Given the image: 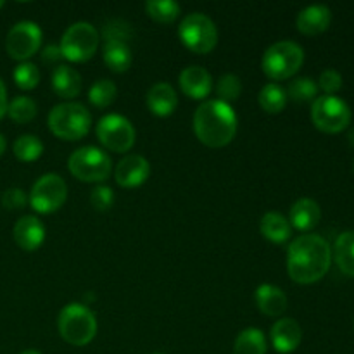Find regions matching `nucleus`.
<instances>
[{
    "label": "nucleus",
    "mask_w": 354,
    "mask_h": 354,
    "mask_svg": "<svg viewBox=\"0 0 354 354\" xmlns=\"http://www.w3.org/2000/svg\"><path fill=\"white\" fill-rule=\"evenodd\" d=\"M332 265V248L322 235L308 234L294 239L287 251V272L297 283H315L324 279Z\"/></svg>",
    "instance_id": "1"
},
{
    "label": "nucleus",
    "mask_w": 354,
    "mask_h": 354,
    "mask_svg": "<svg viewBox=\"0 0 354 354\" xmlns=\"http://www.w3.org/2000/svg\"><path fill=\"white\" fill-rule=\"evenodd\" d=\"M194 131L201 144L211 149L225 147L237 133V114L230 104L204 100L194 114Z\"/></svg>",
    "instance_id": "2"
},
{
    "label": "nucleus",
    "mask_w": 354,
    "mask_h": 354,
    "mask_svg": "<svg viewBox=\"0 0 354 354\" xmlns=\"http://www.w3.org/2000/svg\"><path fill=\"white\" fill-rule=\"evenodd\" d=\"M48 130L61 140H80L92 128V114L80 102H62L52 107L47 118Z\"/></svg>",
    "instance_id": "3"
},
{
    "label": "nucleus",
    "mask_w": 354,
    "mask_h": 354,
    "mask_svg": "<svg viewBox=\"0 0 354 354\" xmlns=\"http://www.w3.org/2000/svg\"><path fill=\"white\" fill-rule=\"evenodd\" d=\"M57 328L68 344L86 346L97 334V318L85 304L71 303L59 313Z\"/></svg>",
    "instance_id": "4"
},
{
    "label": "nucleus",
    "mask_w": 354,
    "mask_h": 354,
    "mask_svg": "<svg viewBox=\"0 0 354 354\" xmlns=\"http://www.w3.org/2000/svg\"><path fill=\"white\" fill-rule=\"evenodd\" d=\"M304 62V50L292 40H280L270 45L263 54L261 68L273 82L292 78Z\"/></svg>",
    "instance_id": "5"
},
{
    "label": "nucleus",
    "mask_w": 354,
    "mask_h": 354,
    "mask_svg": "<svg viewBox=\"0 0 354 354\" xmlns=\"http://www.w3.org/2000/svg\"><path fill=\"white\" fill-rule=\"evenodd\" d=\"M68 168L75 178L86 183H99L109 178L113 162L111 158L99 147L85 145L69 156Z\"/></svg>",
    "instance_id": "6"
},
{
    "label": "nucleus",
    "mask_w": 354,
    "mask_h": 354,
    "mask_svg": "<svg viewBox=\"0 0 354 354\" xmlns=\"http://www.w3.org/2000/svg\"><path fill=\"white\" fill-rule=\"evenodd\" d=\"M178 37L190 52L207 54L218 44V28L206 14L192 12L178 24Z\"/></svg>",
    "instance_id": "7"
},
{
    "label": "nucleus",
    "mask_w": 354,
    "mask_h": 354,
    "mask_svg": "<svg viewBox=\"0 0 354 354\" xmlns=\"http://www.w3.org/2000/svg\"><path fill=\"white\" fill-rule=\"evenodd\" d=\"M99 47V33L90 23L80 21L71 24L61 38L62 59L69 62H86L93 57Z\"/></svg>",
    "instance_id": "8"
},
{
    "label": "nucleus",
    "mask_w": 354,
    "mask_h": 354,
    "mask_svg": "<svg viewBox=\"0 0 354 354\" xmlns=\"http://www.w3.org/2000/svg\"><path fill=\"white\" fill-rule=\"evenodd\" d=\"M311 121L325 133H339L351 121V107L337 95L317 97L311 104Z\"/></svg>",
    "instance_id": "9"
},
{
    "label": "nucleus",
    "mask_w": 354,
    "mask_h": 354,
    "mask_svg": "<svg viewBox=\"0 0 354 354\" xmlns=\"http://www.w3.org/2000/svg\"><path fill=\"white\" fill-rule=\"evenodd\" d=\"M68 199V185L55 173H47L33 183L30 192V204L37 213L50 214L61 209Z\"/></svg>",
    "instance_id": "10"
},
{
    "label": "nucleus",
    "mask_w": 354,
    "mask_h": 354,
    "mask_svg": "<svg viewBox=\"0 0 354 354\" xmlns=\"http://www.w3.org/2000/svg\"><path fill=\"white\" fill-rule=\"evenodd\" d=\"M97 138L106 149L113 152H128L135 144V128L121 114H107L100 118L95 127Z\"/></svg>",
    "instance_id": "11"
},
{
    "label": "nucleus",
    "mask_w": 354,
    "mask_h": 354,
    "mask_svg": "<svg viewBox=\"0 0 354 354\" xmlns=\"http://www.w3.org/2000/svg\"><path fill=\"white\" fill-rule=\"evenodd\" d=\"M41 30L33 21H19L9 30L6 38V50L12 59L26 62L33 57L41 45Z\"/></svg>",
    "instance_id": "12"
},
{
    "label": "nucleus",
    "mask_w": 354,
    "mask_h": 354,
    "mask_svg": "<svg viewBox=\"0 0 354 354\" xmlns=\"http://www.w3.org/2000/svg\"><path fill=\"white\" fill-rule=\"evenodd\" d=\"M151 175V165L144 156L128 154L118 162L114 178L116 183L123 189H135L145 183V180Z\"/></svg>",
    "instance_id": "13"
},
{
    "label": "nucleus",
    "mask_w": 354,
    "mask_h": 354,
    "mask_svg": "<svg viewBox=\"0 0 354 354\" xmlns=\"http://www.w3.org/2000/svg\"><path fill=\"white\" fill-rule=\"evenodd\" d=\"M180 88L187 97L196 100L206 99L213 90V78L203 66H189L180 73Z\"/></svg>",
    "instance_id": "14"
},
{
    "label": "nucleus",
    "mask_w": 354,
    "mask_h": 354,
    "mask_svg": "<svg viewBox=\"0 0 354 354\" xmlns=\"http://www.w3.org/2000/svg\"><path fill=\"white\" fill-rule=\"evenodd\" d=\"M270 337L277 351L280 354H289L299 348L303 341V330L294 318H280L273 324Z\"/></svg>",
    "instance_id": "15"
},
{
    "label": "nucleus",
    "mask_w": 354,
    "mask_h": 354,
    "mask_svg": "<svg viewBox=\"0 0 354 354\" xmlns=\"http://www.w3.org/2000/svg\"><path fill=\"white\" fill-rule=\"evenodd\" d=\"M14 241L19 245L23 251H37L45 241V227L37 216H28L19 218L14 225Z\"/></svg>",
    "instance_id": "16"
},
{
    "label": "nucleus",
    "mask_w": 354,
    "mask_h": 354,
    "mask_svg": "<svg viewBox=\"0 0 354 354\" xmlns=\"http://www.w3.org/2000/svg\"><path fill=\"white\" fill-rule=\"evenodd\" d=\"M332 23V10L324 3H313L308 6L297 14L296 26L297 30L308 37H315L328 30Z\"/></svg>",
    "instance_id": "17"
},
{
    "label": "nucleus",
    "mask_w": 354,
    "mask_h": 354,
    "mask_svg": "<svg viewBox=\"0 0 354 354\" xmlns=\"http://www.w3.org/2000/svg\"><path fill=\"white\" fill-rule=\"evenodd\" d=\"M102 57L114 73H124L133 61L128 40L121 37H102Z\"/></svg>",
    "instance_id": "18"
},
{
    "label": "nucleus",
    "mask_w": 354,
    "mask_h": 354,
    "mask_svg": "<svg viewBox=\"0 0 354 354\" xmlns=\"http://www.w3.org/2000/svg\"><path fill=\"white\" fill-rule=\"evenodd\" d=\"M178 106V97L175 88L166 82H158L149 88L147 92V107L152 114L159 118H166L173 114Z\"/></svg>",
    "instance_id": "19"
},
{
    "label": "nucleus",
    "mask_w": 354,
    "mask_h": 354,
    "mask_svg": "<svg viewBox=\"0 0 354 354\" xmlns=\"http://www.w3.org/2000/svg\"><path fill=\"white\" fill-rule=\"evenodd\" d=\"M256 306L266 317H282L287 310V296L273 283H261L256 289Z\"/></svg>",
    "instance_id": "20"
},
{
    "label": "nucleus",
    "mask_w": 354,
    "mask_h": 354,
    "mask_svg": "<svg viewBox=\"0 0 354 354\" xmlns=\"http://www.w3.org/2000/svg\"><path fill=\"white\" fill-rule=\"evenodd\" d=\"M322 220V209L318 206L317 201L308 199V197H303V199L296 201L290 207L289 213V223L290 227L297 228L301 232H308L311 228H315L318 225V221Z\"/></svg>",
    "instance_id": "21"
},
{
    "label": "nucleus",
    "mask_w": 354,
    "mask_h": 354,
    "mask_svg": "<svg viewBox=\"0 0 354 354\" xmlns=\"http://www.w3.org/2000/svg\"><path fill=\"white\" fill-rule=\"evenodd\" d=\"M50 85L55 95L61 99H75L82 90V76L71 66L61 64L52 73Z\"/></svg>",
    "instance_id": "22"
},
{
    "label": "nucleus",
    "mask_w": 354,
    "mask_h": 354,
    "mask_svg": "<svg viewBox=\"0 0 354 354\" xmlns=\"http://www.w3.org/2000/svg\"><path fill=\"white\" fill-rule=\"evenodd\" d=\"M259 232L266 241L273 242V244H283L290 239L292 227L283 214L268 211L263 214L261 221H259Z\"/></svg>",
    "instance_id": "23"
},
{
    "label": "nucleus",
    "mask_w": 354,
    "mask_h": 354,
    "mask_svg": "<svg viewBox=\"0 0 354 354\" xmlns=\"http://www.w3.org/2000/svg\"><path fill=\"white\" fill-rule=\"evenodd\" d=\"M334 258L344 275L354 277V232H342L334 245Z\"/></svg>",
    "instance_id": "24"
},
{
    "label": "nucleus",
    "mask_w": 354,
    "mask_h": 354,
    "mask_svg": "<svg viewBox=\"0 0 354 354\" xmlns=\"http://www.w3.org/2000/svg\"><path fill=\"white\" fill-rule=\"evenodd\" d=\"M268 344L263 330L254 327L244 328L237 335L234 344V354H266Z\"/></svg>",
    "instance_id": "25"
},
{
    "label": "nucleus",
    "mask_w": 354,
    "mask_h": 354,
    "mask_svg": "<svg viewBox=\"0 0 354 354\" xmlns=\"http://www.w3.org/2000/svg\"><path fill=\"white\" fill-rule=\"evenodd\" d=\"M258 102L261 109L268 114H277L286 107L287 93L277 83H266L258 95Z\"/></svg>",
    "instance_id": "26"
},
{
    "label": "nucleus",
    "mask_w": 354,
    "mask_h": 354,
    "mask_svg": "<svg viewBox=\"0 0 354 354\" xmlns=\"http://www.w3.org/2000/svg\"><path fill=\"white\" fill-rule=\"evenodd\" d=\"M180 10H182L180 3L173 2V0H149V2H145V12L156 23H173L180 16Z\"/></svg>",
    "instance_id": "27"
},
{
    "label": "nucleus",
    "mask_w": 354,
    "mask_h": 354,
    "mask_svg": "<svg viewBox=\"0 0 354 354\" xmlns=\"http://www.w3.org/2000/svg\"><path fill=\"white\" fill-rule=\"evenodd\" d=\"M14 156L23 162L37 161L41 154H44V144L35 135H21L16 138L12 145Z\"/></svg>",
    "instance_id": "28"
},
{
    "label": "nucleus",
    "mask_w": 354,
    "mask_h": 354,
    "mask_svg": "<svg viewBox=\"0 0 354 354\" xmlns=\"http://www.w3.org/2000/svg\"><path fill=\"white\" fill-rule=\"evenodd\" d=\"M37 113V102H35L31 97H14V99L10 100L9 106H7V114H9V118L19 124L30 123L31 120H35Z\"/></svg>",
    "instance_id": "29"
},
{
    "label": "nucleus",
    "mask_w": 354,
    "mask_h": 354,
    "mask_svg": "<svg viewBox=\"0 0 354 354\" xmlns=\"http://www.w3.org/2000/svg\"><path fill=\"white\" fill-rule=\"evenodd\" d=\"M286 93L294 102H313L318 97V85L315 80L301 76V78L292 80L289 83V88Z\"/></svg>",
    "instance_id": "30"
},
{
    "label": "nucleus",
    "mask_w": 354,
    "mask_h": 354,
    "mask_svg": "<svg viewBox=\"0 0 354 354\" xmlns=\"http://www.w3.org/2000/svg\"><path fill=\"white\" fill-rule=\"evenodd\" d=\"M118 95V88L114 82L111 80H99L93 83L88 90V100L92 106L104 109V107L111 106Z\"/></svg>",
    "instance_id": "31"
},
{
    "label": "nucleus",
    "mask_w": 354,
    "mask_h": 354,
    "mask_svg": "<svg viewBox=\"0 0 354 354\" xmlns=\"http://www.w3.org/2000/svg\"><path fill=\"white\" fill-rule=\"evenodd\" d=\"M242 93V82L237 75H223L216 83V95L218 100L225 104L235 102Z\"/></svg>",
    "instance_id": "32"
},
{
    "label": "nucleus",
    "mask_w": 354,
    "mask_h": 354,
    "mask_svg": "<svg viewBox=\"0 0 354 354\" xmlns=\"http://www.w3.org/2000/svg\"><path fill=\"white\" fill-rule=\"evenodd\" d=\"M14 82L21 90H33L40 83V71L33 62H21L14 69Z\"/></svg>",
    "instance_id": "33"
},
{
    "label": "nucleus",
    "mask_w": 354,
    "mask_h": 354,
    "mask_svg": "<svg viewBox=\"0 0 354 354\" xmlns=\"http://www.w3.org/2000/svg\"><path fill=\"white\" fill-rule=\"evenodd\" d=\"M317 85L318 88L324 90L325 95H335V92H339L342 86V75L337 69H325L318 78Z\"/></svg>",
    "instance_id": "34"
},
{
    "label": "nucleus",
    "mask_w": 354,
    "mask_h": 354,
    "mask_svg": "<svg viewBox=\"0 0 354 354\" xmlns=\"http://www.w3.org/2000/svg\"><path fill=\"white\" fill-rule=\"evenodd\" d=\"M90 203L97 211H107L114 204V192L111 187L97 185L90 194Z\"/></svg>",
    "instance_id": "35"
},
{
    "label": "nucleus",
    "mask_w": 354,
    "mask_h": 354,
    "mask_svg": "<svg viewBox=\"0 0 354 354\" xmlns=\"http://www.w3.org/2000/svg\"><path fill=\"white\" fill-rule=\"evenodd\" d=\"M28 203V197L24 194V190L17 189V187H12V189H7L6 192L2 194V206L9 211L23 209Z\"/></svg>",
    "instance_id": "36"
},
{
    "label": "nucleus",
    "mask_w": 354,
    "mask_h": 354,
    "mask_svg": "<svg viewBox=\"0 0 354 354\" xmlns=\"http://www.w3.org/2000/svg\"><path fill=\"white\" fill-rule=\"evenodd\" d=\"M102 37H121V38H127V40H130L131 38L130 24L124 23V21H120V19L109 21V23L104 26Z\"/></svg>",
    "instance_id": "37"
},
{
    "label": "nucleus",
    "mask_w": 354,
    "mask_h": 354,
    "mask_svg": "<svg viewBox=\"0 0 354 354\" xmlns=\"http://www.w3.org/2000/svg\"><path fill=\"white\" fill-rule=\"evenodd\" d=\"M61 59H62V54H61V48H59V45L50 44V45H47L44 50H41V61H44L47 66L57 64Z\"/></svg>",
    "instance_id": "38"
},
{
    "label": "nucleus",
    "mask_w": 354,
    "mask_h": 354,
    "mask_svg": "<svg viewBox=\"0 0 354 354\" xmlns=\"http://www.w3.org/2000/svg\"><path fill=\"white\" fill-rule=\"evenodd\" d=\"M7 106H9V102H7V88L3 85L2 78H0V120L7 114Z\"/></svg>",
    "instance_id": "39"
},
{
    "label": "nucleus",
    "mask_w": 354,
    "mask_h": 354,
    "mask_svg": "<svg viewBox=\"0 0 354 354\" xmlns=\"http://www.w3.org/2000/svg\"><path fill=\"white\" fill-rule=\"evenodd\" d=\"M6 147H7L6 138H3V135H0V158H2V154L6 152Z\"/></svg>",
    "instance_id": "40"
},
{
    "label": "nucleus",
    "mask_w": 354,
    "mask_h": 354,
    "mask_svg": "<svg viewBox=\"0 0 354 354\" xmlns=\"http://www.w3.org/2000/svg\"><path fill=\"white\" fill-rule=\"evenodd\" d=\"M21 354H41L40 351H35V349H28V351H23Z\"/></svg>",
    "instance_id": "41"
},
{
    "label": "nucleus",
    "mask_w": 354,
    "mask_h": 354,
    "mask_svg": "<svg viewBox=\"0 0 354 354\" xmlns=\"http://www.w3.org/2000/svg\"><path fill=\"white\" fill-rule=\"evenodd\" d=\"M2 7H3V2H2V0H0V9H2Z\"/></svg>",
    "instance_id": "42"
},
{
    "label": "nucleus",
    "mask_w": 354,
    "mask_h": 354,
    "mask_svg": "<svg viewBox=\"0 0 354 354\" xmlns=\"http://www.w3.org/2000/svg\"><path fill=\"white\" fill-rule=\"evenodd\" d=\"M154 354H165V353H154Z\"/></svg>",
    "instance_id": "43"
}]
</instances>
